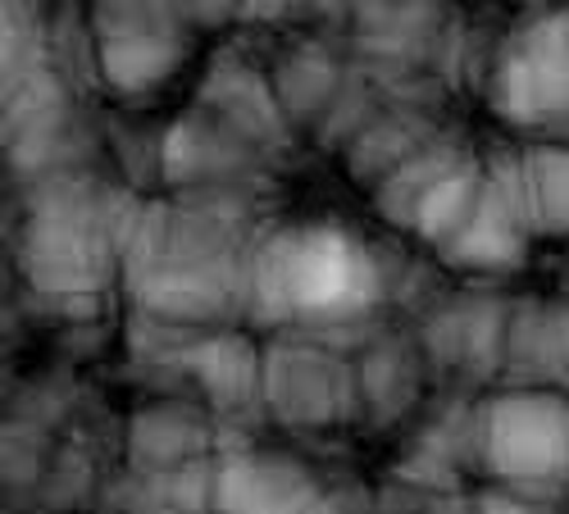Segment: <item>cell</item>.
<instances>
[{"mask_svg": "<svg viewBox=\"0 0 569 514\" xmlns=\"http://www.w3.org/2000/svg\"><path fill=\"white\" fill-rule=\"evenodd\" d=\"M101 56H106V73L128 91L151 87L173 69V46L164 32H110Z\"/></svg>", "mask_w": 569, "mask_h": 514, "instance_id": "8992f818", "label": "cell"}, {"mask_svg": "<svg viewBox=\"0 0 569 514\" xmlns=\"http://www.w3.org/2000/svg\"><path fill=\"white\" fill-rule=\"evenodd\" d=\"M479 464L529 501L569 492V401L551 392H506L473 414Z\"/></svg>", "mask_w": 569, "mask_h": 514, "instance_id": "7a4b0ae2", "label": "cell"}, {"mask_svg": "<svg viewBox=\"0 0 569 514\" xmlns=\"http://www.w3.org/2000/svg\"><path fill=\"white\" fill-rule=\"evenodd\" d=\"M525 196L542 223L569 228V151H542L525 160Z\"/></svg>", "mask_w": 569, "mask_h": 514, "instance_id": "52a82bcc", "label": "cell"}, {"mask_svg": "<svg viewBox=\"0 0 569 514\" xmlns=\"http://www.w3.org/2000/svg\"><path fill=\"white\" fill-rule=\"evenodd\" d=\"M442 255H451V264H469V269H510V264H519V255H525V232H519V219H515L510 201L483 187L479 210H473L469 223L442 246Z\"/></svg>", "mask_w": 569, "mask_h": 514, "instance_id": "5b68a950", "label": "cell"}, {"mask_svg": "<svg viewBox=\"0 0 569 514\" xmlns=\"http://www.w3.org/2000/svg\"><path fill=\"white\" fill-rule=\"evenodd\" d=\"M256 310L273 323L356 319L378 301V269L338 228L282 232L264 246L251 278Z\"/></svg>", "mask_w": 569, "mask_h": 514, "instance_id": "6da1fadb", "label": "cell"}, {"mask_svg": "<svg viewBox=\"0 0 569 514\" xmlns=\"http://www.w3.org/2000/svg\"><path fill=\"white\" fill-rule=\"evenodd\" d=\"M210 514H338V501L282 451H232L206 483Z\"/></svg>", "mask_w": 569, "mask_h": 514, "instance_id": "3957f363", "label": "cell"}, {"mask_svg": "<svg viewBox=\"0 0 569 514\" xmlns=\"http://www.w3.org/2000/svg\"><path fill=\"white\" fill-rule=\"evenodd\" d=\"M141 514H178V510H141Z\"/></svg>", "mask_w": 569, "mask_h": 514, "instance_id": "ba28073f", "label": "cell"}, {"mask_svg": "<svg viewBox=\"0 0 569 514\" xmlns=\"http://www.w3.org/2000/svg\"><path fill=\"white\" fill-rule=\"evenodd\" d=\"M342 383V369L323 355H278L264 369V396L273 401V410L288 419V424H323V419L338 414V392Z\"/></svg>", "mask_w": 569, "mask_h": 514, "instance_id": "277c9868", "label": "cell"}]
</instances>
